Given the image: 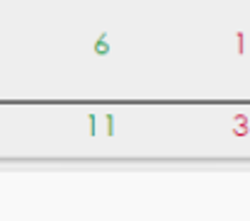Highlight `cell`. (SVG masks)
Returning a JSON list of instances; mask_svg holds the SVG:
<instances>
[{"mask_svg": "<svg viewBox=\"0 0 250 221\" xmlns=\"http://www.w3.org/2000/svg\"><path fill=\"white\" fill-rule=\"evenodd\" d=\"M95 54H100V56H104V54H109V44L104 42V37H100V39L95 42Z\"/></svg>", "mask_w": 250, "mask_h": 221, "instance_id": "6da1fadb", "label": "cell"}]
</instances>
